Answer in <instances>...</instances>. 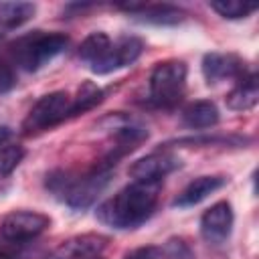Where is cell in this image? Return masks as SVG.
<instances>
[{"instance_id": "6da1fadb", "label": "cell", "mask_w": 259, "mask_h": 259, "mask_svg": "<svg viewBox=\"0 0 259 259\" xmlns=\"http://www.w3.org/2000/svg\"><path fill=\"white\" fill-rule=\"evenodd\" d=\"M158 186L134 182L123 186L111 198L103 200L97 208V219L113 229H136L144 225L156 210L158 204Z\"/></svg>"}, {"instance_id": "7a4b0ae2", "label": "cell", "mask_w": 259, "mask_h": 259, "mask_svg": "<svg viewBox=\"0 0 259 259\" xmlns=\"http://www.w3.org/2000/svg\"><path fill=\"white\" fill-rule=\"evenodd\" d=\"M111 168L99 164L83 174H73L65 170L51 172L47 176V188L71 208H87L109 184Z\"/></svg>"}, {"instance_id": "3957f363", "label": "cell", "mask_w": 259, "mask_h": 259, "mask_svg": "<svg viewBox=\"0 0 259 259\" xmlns=\"http://www.w3.org/2000/svg\"><path fill=\"white\" fill-rule=\"evenodd\" d=\"M69 36L63 32H42L34 30L12 45V59L24 71H38L65 53Z\"/></svg>"}, {"instance_id": "277c9868", "label": "cell", "mask_w": 259, "mask_h": 259, "mask_svg": "<svg viewBox=\"0 0 259 259\" xmlns=\"http://www.w3.org/2000/svg\"><path fill=\"white\" fill-rule=\"evenodd\" d=\"M188 67L184 61L168 59L158 63L150 73V101L156 107H176L186 91Z\"/></svg>"}, {"instance_id": "5b68a950", "label": "cell", "mask_w": 259, "mask_h": 259, "mask_svg": "<svg viewBox=\"0 0 259 259\" xmlns=\"http://www.w3.org/2000/svg\"><path fill=\"white\" fill-rule=\"evenodd\" d=\"M71 111V95L65 91H51L42 95L26 113L22 121L24 134H36L65 121Z\"/></svg>"}, {"instance_id": "8992f818", "label": "cell", "mask_w": 259, "mask_h": 259, "mask_svg": "<svg viewBox=\"0 0 259 259\" xmlns=\"http://www.w3.org/2000/svg\"><path fill=\"white\" fill-rule=\"evenodd\" d=\"M51 227V219L38 210H12L0 223V235L8 243H26L40 237Z\"/></svg>"}, {"instance_id": "52a82bcc", "label": "cell", "mask_w": 259, "mask_h": 259, "mask_svg": "<svg viewBox=\"0 0 259 259\" xmlns=\"http://www.w3.org/2000/svg\"><path fill=\"white\" fill-rule=\"evenodd\" d=\"M180 168V158L170 154V152H154L148 154L140 160H136L130 166V176L134 182H144V184H160V180L174 170Z\"/></svg>"}, {"instance_id": "ba28073f", "label": "cell", "mask_w": 259, "mask_h": 259, "mask_svg": "<svg viewBox=\"0 0 259 259\" xmlns=\"http://www.w3.org/2000/svg\"><path fill=\"white\" fill-rule=\"evenodd\" d=\"M233 223H235V214H233L231 202L219 200L202 212V217H200V235H202L204 241H208L212 245H219V243L229 239V235L233 231Z\"/></svg>"}, {"instance_id": "9c48e42d", "label": "cell", "mask_w": 259, "mask_h": 259, "mask_svg": "<svg viewBox=\"0 0 259 259\" xmlns=\"http://www.w3.org/2000/svg\"><path fill=\"white\" fill-rule=\"evenodd\" d=\"M202 75L206 83H221L227 79L239 81L247 75V65L233 53H206L202 57Z\"/></svg>"}, {"instance_id": "30bf717a", "label": "cell", "mask_w": 259, "mask_h": 259, "mask_svg": "<svg viewBox=\"0 0 259 259\" xmlns=\"http://www.w3.org/2000/svg\"><path fill=\"white\" fill-rule=\"evenodd\" d=\"M121 10L130 12L138 22L156 24V26H176L186 18V12L174 4H144V2H130L119 4Z\"/></svg>"}, {"instance_id": "8fae6325", "label": "cell", "mask_w": 259, "mask_h": 259, "mask_svg": "<svg viewBox=\"0 0 259 259\" xmlns=\"http://www.w3.org/2000/svg\"><path fill=\"white\" fill-rule=\"evenodd\" d=\"M144 51V42L138 36H121L117 40H111V47L105 55V59L93 69L95 75H107L111 71L123 69L140 59Z\"/></svg>"}, {"instance_id": "7c38bea8", "label": "cell", "mask_w": 259, "mask_h": 259, "mask_svg": "<svg viewBox=\"0 0 259 259\" xmlns=\"http://www.w3.org/2000/svg\"><path fill=\"white\" fill-rule=\"evenodd\" d=\"M107 245V237L99 233H83L63 241L57 249L51 251L47 259H91L97 257Z\"/></svg>"}, {"instance_id": "4fadbf2b", "label": "cell", "mask_w": 259, "mask_h": 259, "mask_svg": "<svg viewBox=\"0 0 259 259\" xmlns=\"http://www.w3.org/2000/svg\"><path fill=\"white\" fill-rule=\"evenodd\" d=\"M225 184H227V178L225 176H198L190 184L184 186V190L174 198L172 204L174 206H180V208L194 206V204L202 202L204 198H208L219 188H223Z\"/></svg>"}, {"instance_id": "5bb4252c", "label": "cell", "mask_w": 259, "mask_h": 259, "mask_svg": "<svg viewBox=\"0 0 259 259\" xmlns=\"http://www.w3.org/2000/svg\"><path fill=\"white\" fill-rule=\"evenodd\" d=\"M227 107L233 111H249L259 101V83L255 73H247L237 81V85L225 97Z\"/></svg>"}, {"instance_id": "9a60e30c", "label": "cell", "mask_w": 259, "mask_h": 259, "mask_svg": "<svg viewBox=\"0 0 259 259\" xmlns=\"http://www.w3.org/2000/svg\"><path fill=\"white\" fill-rule=\"evenodd\" d=\"M219 107L210 99H198L182 109V123L190 130H208L219 123Z\"/></svg>"}, {"instance_id": "2e32d148", "label": "cell", "mask_w": 259, "mask_h": 259, "mask_svg": "<svg viewBox=\"0 0 259 259\" xmlns=\"http://www.w3.org/2000/svg\"><path fill=\"white\" fill-rule=\"evenodd\" d=\"M36 12L32 2H0V40L14 28L26 24Z\"/></svg>"}, {"instance_id": "e0dca14e", "label": "cell", "mask_w": 259, "mask_h": 259, "mask_svg": "<svg viewBox=\"0 0 259 259\" xmlns=\"http://www.w3.org/2000/svg\"><path fill=\"white\" fill-rule=\"evenodd\" d=\"M109 47H111V38H109L105 32H91V34H87V36L83 38V42H81L77 55H79V59H81L83 63H87L89 69L93 71V69L105 59Z\"/></svg>"}, {"instance_id": "ac0fdd59", "label": "cell", "mask_w": 259, "mask_h": 259, "mask_svg": "<svg viewBox=\"0 0 259 259\" xmlns=\"http://www.w3.org/2000/svg\"><path fill=\"white\" fill-rule=\"evenodd\" d=\"M103 99V91L93 85V83H83L77 91L75 97H71V111H69V117L73 115H79V113H85L89 109H93L97 103H101Z\"/></svg>"}, {"instance_id": "d6986e66", "label": "cell", "mask_w": 259, "mask_h": 259, "mask_svg": "<svg viewBox=\"0 0 259 259\" xmlns=\"http://www.w3.org/2000/svg\"><path fill=\"white\" fill-rule=\"evenodd\" d=\"M219 16L229 18V20H239V18H247L249 14H253L257 10L255 2H241V0H212L208 4Z\"/></svg>"}, {"instance_id": "ffe728a7", "label": "cell", "mask_w": 259, "mask_h": 259, "mask_svg": "<svg viewBox=\"0 0 259 259\" xmlns=\"http://www.w3.org/2000/svg\"><path fill=\"white\" fill-rule=\"evenodd\" d=\"M26 150L20 144H4L0 148V180L10 176L24 160Z\"/></svg>"}, {"instance_id": "44dd1931", "label": "cell", "mask_w": 259, "mask_h": 259, "mask_svg": "<svg viewBox=\"0 0 259 259\" xmlns=\"http://www.w3.org/2000/svg\"><path fill=\"white\" fill-rule=\"evenodd\" d=\"M160 255L164 259H192V249L188 247V243L180 237H172L164 243L162 249H158Z\"/></svg>"}, {"instance_id": "7402d4cb", "label": "cell", "mask_w": 259, "mask_h": 259, "mask_svg": "<svg viewBox=\"0 0 259 259\" xmlns=\"http://www.w3.org/2000/svg\"><path fill=\"white\" fill-rule=\"evenodd\" d=\"M14 85H16V75H14L12 67L6 65V63L0 59V95H2V93H8Z\"/></svg>"}, {"instance_id": "603a6c76", "label": "cell", "mask_w": 259, "mask_h": 259, "mask_svg": "<svg viewBox=\"0 0 259 259\" xmlns=\"http://www.w3.org/2000/svg\"><path fill=\"white\" fill-rule=\"evenodd\" d=\"M123 259H160V251L156 247H136L127 251Z\"/></svg>"}, {"instance_id": "cb8c5ba5", "label": "cell", "mask_w": 259, "mask_h": 259, "mask_svg": "<svg viewBox=\"0 0 259 259\" xmlns=\"http://www.w3.org/2000/svg\"><path fill=\"white\" fill-rule=\"evenodd\" d=\"M10 138H12V130H10L8 125H0V148H2Z\"/></svg>"}, {"instance_id": "d4e9b609", "label": "cell", "mask_w": 259, "mask_h": 259, "mask_svg": "<svg viewBox=\"0 0 259 259\" xmlns=\"http://www.w3.org/2000/svg\"><path fill=\"white\" fill-rule=\"evenodd\" d=\"M0 259H12V257H10V255H6V253H2V251H0Z\"/></svg>"}, {"instance_id": "484cf974", "label": "cell", "mask_w": 259, "mask_h": 259, "mask_svg": "<svg viewBox=\"0 0 259 259\" xmlns=\"http://www.w3.org/2000/svg\"><path fill=\"white\" fill-rule=\"evenodd\" d=\"M91 259H101V257H99V255H97V257H91Z\"/></svg>"}]
</instances>
